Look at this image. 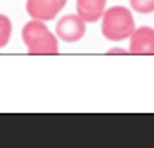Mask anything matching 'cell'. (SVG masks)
I'll list each match as a JSON object with an SVG mask.
<instances>
[{
  "mask_svg": "<svg viewBox=\"0 0 154 148\" xmlns=\"http://www.w3.org/2000/svg\"><path fill=\"white\" fill-rule=\"evenodd\" d=\"M21 37L25 41V48L29 54H58L60 49V39L48 29L45 21H37L31 19L29 23H25Z\"/></svg>",
  "mask_w": 154,
  "mask_h": 148,
  "instance_id": "obj_1",
  "label": "cell"
},
{
  "mask_svg": "<svg viewBox=\"0 0 154 148\" xmlns=\"http://www.w3.org/2000/svg\"><path fill=\"white\" fill-rule=\"evenodd\" d=\"M136 29V21L130 8L125 6H111L105 8L101 17V33L109 41H121L131 35V31Z\"/></svg>",
  "mask_w": 154,
  "mask_h": 148,
  "instance_id": "obj_2",
  "label": "cell"
},
{
  "mask_svg": "<svg viewBox=\"0 0 154 148\" xmlns=\"http://www.w3.org/2000/svg\"><path fill=\"white\" fill-rule=\"evenodd\" d=\"M56 35L66 43H76L86 35V21H82L78 14H66L56 25Z\"/></svg>",
  "mask_w": 154,
  "mask_h": 148,
  "instance_id": "obj_3",
  "label": "cell"
},
{
  "mask_svg": "<svg viewBox=\"0 0 154 148\" xmlns=\"http://www.w3.org/2000/svg\"><path fill=\"white\" fill-rule=\"evenodd\" d=\"M66 2L68 0H27V14L37 21H51Z\"/></svg>",
  "mask_w": 154,
  "mask_h": 148,
  "instance_id": "obj_4",
  "label": "cell"
},
{
  "mask_svg": "<svg viewBox=\"0 0 154 148\" xmlns=\"http://www.w3.org/2000/svg\"><path fill=\"white\" fill-rule=\"evenodd\" d=\"M130 48L131 54H154V29L152 27H138L131 31Z\"/></svg>",
  "mask_w": 154,
  "mask_h": 148,
  "instance_id": "obj_5",
  "label": "cell"
},
{
  "mask_svg": "<svg viewBox=\"0 0 154 148\" xmlns=\"http://www.w3.org/2000/svg\"><path fill=\"white\" fill-rule=\"evenodd\" d=\"M107 8V0H76V14L86 23H97Z\"/></svg>",
  "mask_w": 154,
  "mask_h": 148,
  "instance_id": "obj_6",
  "label": "cell"
},
{
  "mask_svg": "<svg viewBox=\"0 0 154 148\" xmlns=\"http://www.w3.org/2000/svg\"><path fill=\"white\" fill-rule=\"evenodd\" d=\"M12 35V23L6 14H0V49H4L11 41Z\"/></svg>",
  "mask_w": 154,
  "mask_h": 148,
  "instance_id": "obj_7",
  "label": "cell"
},
{
  "mask_svg": "<svg viewBox=\"0 0 154 148\" xmlns=\"http://www.w3.org/2000/svg\"><path fill=\"white\" fill-rule=\"evenodd\" d=\"M130 6L131 11L148 14V12H154V0H130Z\"/></svg>",
  "mask_w": 154,
  "mask_h": 148,
  "instance_id": "obj_8",
  "label": "cell"
},
{
  "mask_svg": "<svg viewBox=\"0 0 154 148\" xmlns=\"http://www.w3.org/2000/svg\"><path fill=\"white\" fill-rule=\"evenodd\" d=\"M115 51H117V54H123V51H128V49H123V48H111V54H115Z\"/></svg>",
  "mask_w": 154,
  "mask_h": 148,
  "instance_id": "obj_9",
  "label": "cell"
}]
</instances>
